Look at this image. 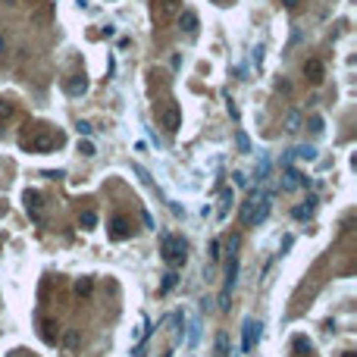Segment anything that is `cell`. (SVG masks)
I'll return each instance as SVG.
<instances>
[{
  "mask_svg": "<svg viewBox=\"0 0 357 357\" xmlns=\"http://www.w3.org/2000/svg\"><path fill=\"white\" fill-rule=\"evenodd\" d=\"M160 251H163V260L169 267H182L185 260H188V244L182 241L178 235H163V241H160Z\"/></svg>",
  "mask_w": 357,
  "mask_h": 357,
  "instance_id": "1",
  "label": "cell"
},
{
  "mask_svg": "<svg viewBox=\"0 0 357 357\" xmlns=\"http://www.w3.org/2000/svg\"><path fill=\"white\" fill-rule=\"evenodd\" d=\"M257 342H260V323L257 320H244V326H241V351L251 354L254 348H257Z\"/></svg>",
  "mask_w": 357,
  "mask_h": 357,
  "instance_id": "2",
  "label": "cell"
},
{
  "mask_svg": "<svg viewBox=\"0 0 357 357\" xmlns=\"http://www.w3.org/2000/svg\"><path fill=\"white\" fill-rule=\"evenodd\" d=\"M279 185H282V191H295V188H307L310 178L304 176V173H298V169H285V173H282V182H279Z\"/></svg>",
  "mask_w": 357,
  "mask_h": 357,
  "instance_id": "3",
  "label": "cell"
},
{
  "mask_svg": "<svg viewBox=\"0 0 357 357\" xmlns=\"http://www.w3.org/2000/svg\"><path fill=\"white\" fill-rule=\"evenodd\" d=\"M260 198H263V191H260V188H254V191H251V198L241 204V223H244V226H254V207L260 204Z\"/></svg>",
  "mask_w": 357,
  "mask_h": 357,
  "instance_id": "4",
  "label": "cell"
},
{
  "mask_svg": "<svg viewBox=\"0 0 357 357\" xmlns=\"http://www.w3.org/2000/svg\"><path fill=\"white\" fill-rule=\"evenodd\" d=\"M178 125H182L178 104H166V107H163V129H166V132H178Z\"/></svg>",
  "mask_w": 357,
  "mask_h": 357,
  "instance_id": "5",
  "label": "cell"
},
{
  "mask_svg": "<svg viewBox=\"0 0 357 357\" xmlns=\"http://www.w3.org/2000/svg\"><path fill=\"white\" fill-rule=\"evenodd\" d=\"M154 13L160 19H169V16L182 13V0H154Z\"/></svg>",
  "mask_w": 357,
  "mask_h": 357,
  "instance_id": "6",
  "label": "cell"
},
{
  "mask_svg": "<svg viewBox=\"0 0 357 357\" xmlns=\"http://www.w3.org/2000/svg\"><path fill=\"white\" fill-rule=\"evenodd\" d=\"M304 75H307L313 85H320L323 79H326V66H323L320 60H307V63H304Z\"/></svg>",
  "mask_w": 357,
  "mask_h": 357,
  "instance_id": "7",
  "label": "cell"
},
{
  "mask_svg": "<svg viewBox=\"0 0 357 357\" xmlns=\"http://www.w3.org/2000/svg\"><path fill=\"white\" fill-rule=\"evenodd\" d=\"M25 207H29V216L35 219V223H41V194L38 191H29V194H25Z\"/></svg>",
  "mask_w": 357,
  "mask_h": 357,
  "instance_id": "8",
  "label": "cell"
},
{
  "mask_svg": "<svg viewBox=\"0 0 357 357\" xmlns=\"http://www.w3.org/2000/svg\"><path fill=\"white\" fill-rule=\"evenodd\" d=\"M88 91V82H85V75H72V79H66V94H72V97H79Z\"/></svg>",
  "mask_w": 357,
  "mask_h": 357,
  "instance_id": "9",
  "label": "cell"
},
{
  "mask_svg": "<svg viewBox=\"0 0 357 357\" xmlns=\"http://www.w3.org/2000/svg\"><path fill=\"white\" fill-rule=\"evenodd\" d=\"M41 338H44L47 345H57V338H60V326L54 320H44L41 323Z\"/></svg>",
  "mask_w": 357,
  "mask_h": 357,
  "instance_id": "10",
  "label": "cell"
},
{
  "mask_svg": "<svg viewBox=\"0 0 357 357\" xmlns=\"http://www.w3.org/2000/svg\"><path fill=\"white\" fill-rule=\"evenodd\" d=\"M313 210H317V198L310 194V198L304 201L301 207H295V210H292V216H295V219H310V216H313Z\"/></svg>",
  "mask_w": 357,
  "mask_h": 357,
  "instance_id": "11",
  "label": "cell"
},
{
  "mask_svg": "<svg viewBox=\"0 0 357 357\" xmlns=\"http://www.w3.org/2000/svg\"><path fill=\"white\" fill-rule=\"evenodd\" d=\"M178 25H182L188 35H194V31H198V16H194L191 10H182L178 13Z\"/></svg>",
  "mask_w": 357,
  "mask_h": 357,
  "instance_id": "12",
  "label": "cell"
},
{
  "mask_svg": "<svg viewBox=\"0 0 357 357\" xmlns=\"http://www.w3.org/2000/svg\"><path fill=\"white\" fill-rule=\"evenodd\" d=\"M113 238H129V219L125 216H116L113 219V232H110Z\"/></svg>",
  "mask_w": 357,
  "mask_h": 357,
  "instance_id": "13",
  "label": "cell"
},
{
  "mask_svg": "<svg viewBox=\"0 0 357 357\" xmlns=\"http://www.w3.org/2000/svg\"><path fill=\"white\" fill-rule=\"evenodd\" d=\"M79 342H82V332H79V329H69V332H66V338H63V348L72 354L75 348H79Z\"/></svg>",
  "mask_w": 357,
  "mask_h": 357,
  "instance_id": "14",
  "label": "cell"
},
{
  "mask_svg": "<svg viewBox=\"0 0 357 357\" xmlns=\"http://www.w3.org/2000/svg\"><path fill=\"white\" fill-rule=\"evenodd\" d=\"M31 19H35L38 25H47L50 19H54V3H44V6H41V10H38L35 16H31Z\"/></svg>",
  "mask_w": 357,
  "mask_h": 357,
  "instance_id": "15",
  "label": "cell"
},
{
  "mask_svg": "<svg viewBox=\"0 0 357 357\" xmlns=\"http://www.w3.org/2000/svg\"><path fill=\"white\" fill-rule=\"evenodd\" d=\"M232 204H235V194H232V188H226L223 194H219V216H226Z\"/></svg>",
  "mask_w": 357,
  "mask_h": 357,
  "instance_id": "16",
  "label": "cell"
},
{
  "mask_svg": "<svg viewBox=\"0 0 357 357\" xmlns=\"http://www.w3.org/2000/svg\"><path fill=\"white\" fill-rule=\"evenodd\" d=\"M288 157H301V160H313V157H317V148H310V144H304V148H295V150H288Z\"/></svg>",
  "mask_w": 357,
  "mask_h": 357,
  "instance_id": "17",
  "label": "cell"
},
{
  "mask_svg": "<svg viewBox=\"0 0 357 357\" xmlns=\"http://www.w3.org/2000/svg\"><path fill=\"white\" fill-rule=\"evenodd\" d=\"M213 357H229V335L226 332L216 335V354Z\"/></svg>",
  "mask_w": 357,
  "mask_h": 357,
  "instance_id": "18",
  "label": "cell"
},
{
  "mask_svg": "<svg viewBox=\"0 0 357 357\" xmlns=\"http://www.w3.org/2000/svg\"><path fill=\"white\" fill-rule=\"evenodd\" d=\"M298 129H301V116H298V113H288L285 116V132H298Z\"/></svg>",
  "mask_w": 357,
  "mask_h": 357,
  "instance_id": "19",
  "label": "cell"
},
{
  "mask_svg": "<svg viewBox=\"0 0 357 357\" xmlns=\"http://www.w3.org/2000/svg\"><path fill=\"white\" fill-rule=\"evenodd\" d=\"M235 144H238L241 154H251V141H248V135H244V132H235Z\"/></svg>",
  "mask_w": 357,
  "mask_h": 357,
  "instance_id": "20",
  "label": "cell"
},
{
  "mask_svg": "<svg viewBox=\"0 0 357 357\" xmlns=\"http://www.w3.org/2000/svg\"><path fill=\"white\" fill-rule=\"evenodd\" d=\"M79 223H82L85 229H94V226H97V213H94V210H85V213H82V219H79Z\"/></svg>",
  "mask_w": 357,
  "mask_h": 357,
  "instance_id": "21",
  "label": "cell"
},
{
  "mask_svg": "<svg viewBox=\"0 0 357 357\" xmlns=\"http://www.w3.org/2000/svg\"><path fill=\"white\" fill-rule=\"evenodd\" d=\"M91 288H94V282H91L88 276H85V279H79V282H75V292H79V295H85V298L91 295Z\"/></svg>",
  "mask_w": 357,
  "mask_h": 357,
  "instance_id": "22",
  "label": "cell"
},
{
  "mask_svg": "<svg viewBox=\"0 0 357 357\" xmlns=\"http://www.w3.org/2000/svg\"><path fill=\"white\" fill-rule=\"evenodd\" d=\"M176 282H178V276H176V269H169V273L163 276V285H160V288H163V292H169V288H176Z\"/></svg>",
  "mask_w": 357,
  "mask_h": 357,
  "instance_id": "23",
  "label": "cell"
},
{
  "mask_svg": "<svg viewBox=\"0 0 357 357\" xmlns=\"http://www.w3.org/2000/svg\"><path fill=\"white\" fill-rule=\"evenodd\" d=\"M79 154H85V157H94V144H91V141H79Z\"/></svg>",
  "mask_w": 357,
  "mask_h": 357,
  "instance_id": "24",
  "label": "cell"
},
{
  "mask_svg": "<svg viewBox=\"0 0 357 357\" xmlns=\"http://www.w3.org/2000/svg\"><path fill=\"white\" fill-rule=\"evenodd\" d=\"M310 132L313 135H323V119L320 116H310Z\"/></svg>",
  "mask_w": 357,
  "mask_h": 357,
  "instance_id": "25",
  "label": "cell"
},
{
  "mask_svg": "<svg viewBox=\"0 0 357 357\" xmlns=\"http://www.w3.org/2000/svg\"><path fill=\"white\" fill-rule=\"evenodd\" d=\"M295 348L301 354H310V342H307V338H295Z\"/></svg>",
  "mask_w": 357,
  "mask_h": 357,
  "instance_id": "26",
  "label": "cell"
},
{
  "mask_svg": "<svg viewBox=\"0 0 357 357\" xmlns=\"http://www.w3.org/2000/svg\"><path fill=\"white\" fill-rule=\"evenodd\" d=\"M75 129H79V135H91V132H94V129H91V122H85V119H79Z\"/></svg>",
  "mask_w": 357,
  "mask_h": 357,
  "instance_id": "27",
  "label": "cell"
},
{
  "mask_svg": "<svg viewBox=\"0 0 357 357\" xmlns=\"http://www.w3.org/2000/svg\"><path fill=\"white\" fill-rule=\"evenodd\" d=\"M219 248H223V244H219V238L213 244H210V260H219Z\"/></svg>",
  "mask_w": 357,
  "mask_h": 357,
  "instance_id": "28",
  "label": "cell"
},
{
  "mask_svg": "<svg viewBox=\"0 0 357 357\" xmlns=\"http://www.w3.org/2000/svg\"><path fill=\"white\" fill-rule=\"evenodd\" d=\"M135 173H138V178H141V182H150V176H148V173H144V169H141V166H135Z\"/></svg>",
  "mask_w": 357,
  "mask_h": 357,
  "instance_id": "29",
  "label": "cell"
},
{
  "mask_svg": "<svg viewBox=\"0 0 357 357\" xmlns=\"http://www.w3.org/2000/svg\"><path fill=\"white\" fill-rule=\"evenodd\" d=\"M3 116H10V104H3V100H0V119Z\"/></svg>",
  "mask_w": 357,
  "mask_h": 357,
  "instance_id": "30",
  "label": "cell"
},
{
  "mask_svg": "<svg viewBox=\"0 0 357 357\" xmlns=\"http://www.w3.org/2000/svg\"><path fill=\"white\" fill-rule=\"evenodd\" d=\"M282 3H285V6H298V0H282Z\"/></svg>",
  "mask_w": 357,
  "mask_h": 357,
  "instance_id": "31",
  "label": "cell"
},
{
  "mask_svg": "<svg viewBox=\"0 0 357 357\" xmlns=\"http://www.w3.org/2000/svg\"><path fill=\"white\" fill-rule=\"evenodd\" d=\"M3 50H6V41H3V38H0V54H3Z\"/></svg>",
  "mask_w": 357,
  "mask_h": 357,
  "instance_id": "32",
  "label": "cell"
},
{
  "mask_svg": "<svg viewBox=\"0 0 357 357\" xmlns=\"http://www.w3.org/2000/svg\"><path fill=\"white\" fill-rule=\"evenodd\" d=\"M342 357H357V354H354V351H345V354H342Z\"/></svg>",
  "mask_w": 357,
  "mask_h": 357,
  "instance_id": "33",
  "label": "cell"
}]
</instances>
